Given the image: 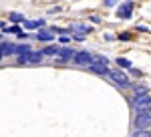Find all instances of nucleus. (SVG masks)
<instances>
[{
	"label": "nucleus",
	"instance_id": "f257e3e1",
	"mask_svg": "<svg viewBox=\"0 0 151 137\" xmlns=\"http://www.w3.org/2000/svg\"><path fill=\"white\" fill-rule=\"evenodd\" d=\"M151 107V95H139V97H133V109L141 113V111H149Z\"/></svg>",
	"mask_w": 151,
	"mask_h": 137
},
{
	"label": "nucleus",
	"instance_id": "f03ea898",
	"mask_svg": "<svg viewBox=\"0 0 151 137\" xmlns=\"http://www.w3.org/2000/svg\"><path fill=\"white\" fill-rule=\"evenodd\" d=\"M109 77L117 83V87H121V89H127V87H131V81H129V77L123 73V71H109Z\"/></svg>",
	"mask_w": 151,
	"mask_h": 137
},
{
	"label": "nucleus",
	"instance_id": "7ed1b4c3",
	"mask_svg": "<svg viewBox=\"0 0 151 137\" xmlns=\"http://www.w3.org/2000/svg\"><path fill=\"white\" fill-rule=\"evenodd\" d=\"M42 58H45L42 50H38V53L30 50L26 55H18V63H42Z\"/></svg>",
	"mask_w": 151,
	"mask_h": 137
},
{
	"label": "nucleus",
	"instance_id": "20e7f679",
	"mask_svg": "<svg viewBox=\"0 0 151 137\" xmlns=\"http://www.w3.org/2000/svg\"><path fill=\"white\" fill-rule=\"evenodd\" d=\"M151 125V113L149 111H141L135 117V129H147Z\"/></svg>",
	"mask_w": 151,
	"mask_h": 137
},
{
	"label": "nucleus",
	"instance_id": "39448f33",
	"mask_svg": "<svg viewBox=\"0 0 151 137\" xmlns=\"http://www.w3.org/2000/svg\"><path fill=\"white\" fill-rule=\"evenodd\" d=\"M91 57H93V53H89V50H81V53H75L73 61H75L77 65H85V67H89V65H91Z\"/></svg>",
	"mask_w": 151,
	"mask_h": 137
},
{
	"label": "nucleus",
	"instance_id": "423d86ee",
	"mask_svg": "<svg viewBox=\"0 0 151 137\" xmlns=\"http://www.w3.org/2000/svg\"><path fill=\"white\" fill-rule=\"evenodd\" d=\"M131 12H133V2H125L117 8V18H131Z\"/></svg>",
	"mask_w": 151,
	"mask_h": 137
},
{
	"label": "nucleus",
	"instance_id": "0eeeda50",
	"mask_svg": "<svg viewBox=\"0 0 151 137\" xmlns=\"http://www.w3.org/2000/svg\"><path fill=\"white\" fill-rule=\"evenodd\" d=\"M73 57H75V50H73V48H60L58 55H57V58L63 61V63H65V61H70Z\"/></svg>",
	"mask_w": 151,
	"mask_h": 137
},
{
	"label": "nucleus",
	"instance_id": "6e6552de",
	"mask_svg": "<svg viewBox=\"0 0 151 137\" xmlns=\"http://www.w3.org/2000/svg\"><path fill=\"white\" fill-rule=\"evenodd\" d=\"M32 38H36V40H42V43H48V40H55V36H52V32H48V30H38V32L32 36Z\"/></svg>",
	"mask_w": 151,
	"mask_h": 137
},
{
	"label": "nucleus",
	"instance_id": "1a4fd4ad",
	"mask_svg": "<svg viewBox=\"0 0 151 137\" xmlns=\"http://www.w3.org/2000/svg\"><path fill=\"white\" fill-rule=\"evenodd\" d=\"M0 53L2 55H14L16 53V45H10V43H4V45H0Z\"/></svg>",
	"mask_w": 151,
	"mask_h": 137
},
{
	"label": "nucleus",
	"instance_id": "9d476101",
	"mask_svg": "<svg viewBox=\"0 0 151 137\" xmlns=\"http://www.w3.org/2000/svg\"><path fill=\"white\" fill-rule=\"evenodd\" d=\"M70 30H77L79 34H85V32H89V30H91V26H89V24L75 22V24H70Z\"/></svg>",
	"mask_w": 151,
	"mask_h": 137
},
{
	"label": "nucleus",
	"instance_id": "9b49d317",
	"mask_svg": "<svg viewBox=\"0 0 151 137\" xmlns=\"http://www.w3.org/2000/svg\"><path fill=\"white\" fill-rule=\"evenodd\" d=\"M107 57H103V55H93L91 57V65H101V67H107Z\"/></svg>",
	"mask_w": 151,
	"mask_h": 137
},
{
	"label": "nucleus",
	"instance_id": "f8f14e48",
	"mask_svg": "<svg viewBox=\"0 0 151 137\" xmlns=\"http://www.w3.org/2000/svg\"><path fill=\"white\" fill-rule=\"evenodd\" d=\"M89 71H93L97 75H109V68L101 67V65H89Z\"/></svg>",
	"mask_w": 151,
	"mask_h": 137
},
{
	"label": "nucleus",
	"instance_id": "ddd939ff",
	"mask_svg": "<svg viewBox=\"0 0 151 137\" xmlns=\"http://www.w3.org/2000/svg\"><path fill=\"white\" fill-rule=\"evenodd\" d=\"M24 26L26 28H42L45 20H24Z\"/></svg>",
	"mask_w": 151,
	"mask_h": 137
},
{
	"label": "nucleus",
	"instance_id": "4468645a",
	"mask_svg": "<svg viewBox=\"0 0 151 137\" xmlns=\"http://www.w3.org/2000/svg\"><path fill=\"white\" fill-rule=\"evenodd\" d=\"M58 50H60V48H58L57 45H55V46H47V48L42 50V55H45V57H57Z\"/></svg>",
	"mask_w": 151,
	"mask_h": 137
},
{
	"label": "nucleus",
	"instance_id": "2eb2a0df",
	"mask_svg": "<svg viewBox=\"0 0 151 137\" xmlns=\"http://www.w3.org/2000/svg\"><path fill=\"white\" fill-rule=\"evenodd\" d=\"M139 95H147V87H143V85H133V97H139Z\"/></svg>",
	"mask_w": 151,
	"mask_h": 137
},
{
	"label": "nucleus",
	"instance_id": "dca6fc26",
	"mask_svg": "<svg viewBox=\"0 0 151 137\" xmlns=\"http://www.w3.org/2000/svg\"><path fill=\"white\" fill-rule=\"evenodd\" d=\"M8 18H10L12 22H24V20H26L22 14H18V12H10V14H8Z\"/></svg>",
	"mask_w": 151,
	"mask_h": 137
},
{
	"label": "nucleus",
	"instance_id": "f3484780",
	"mask_svg": "<svg viewBox=\"0 0 151 137\" xmlns=\"http://www.w3.org/2000/svg\"><path fill=\"white\" fill-rule=\"evenodd\" d=\"M117 65H119V67H125V68L133 67V65H131V61H127V58H117Z\"/></svg>",
	"mask_w": 151,
	"mask_h": 137
},
{
	"label": "nucleus",
	"instance_id": "a211bd4d",
	"mask_svg": "<svg viewBox=\"0 0 151 137\" xmlns=\"http://www.w3.org/2000/svg\"><path fill=\"white\" fill-rule=\"evenodd\" d=\"M16 53H18V55H26V53H30V46H28V45H20V46H16Z\"/></svg>",
	"mask_w": 151,
	"mask_h": 137
},
{
	"label": "nucleus",
	"instance_id": "6ab92c4d",
	"mask_svg": "<svg viewBox=\"0 0 151 137\" xmlns=\"http://www.w3.org/2000/svg\"><path fill=\"white\" fill-rule=\"evenodd\" d=\"M133 137H151V133H147L145 129H139V131H137V133H135Z\"/></svg>",
	"mask_w": 151,
	"mask_h": 137
},
{
	"label": "nucleus",
	"instance_id": "aec40b11",
	"mask_svg": "<svg viewBox=\"0 0 151 137\" xmlns=\"http://www.w3.org/2000/svg\"><path fill=\"white\" fill-rule=\"evenodd\" d=\"M117 2H119V0H105V6H107V8H111V6H115Z\"/></svg>",
	"mask_w": 151,
	"mask_h": 137
},
{
	"label": "nucleus",
	"instance_id": "412c9836",
	"mask_svg": "<svg viewBox=\"0 0 151 137\" xmlns=\"http://www.w3.org/2000/svg\"><path fill=\"white\" fill-rule=\"evenodd\" d=\"M6 32H20V28L18 26H8V28H4Z\"/></svg>",
	"mask_w": 151,
	"mask_h": 137
},
{
	"label": "nucleus",
	"instance_id": "4be33fe9",
	"mask_svg": "<svg viewBox=\"0 0 151 137\" xmlns=\"http://www.w3.org/2000/svg\"><path fill=\"white\" fill-rule=\"evenodd\" d=\"M119 38H121V40H129V38H131V34L123 32V34H119Z\"/></svg>",
	"mask_w": 151,
	"mask_h": 137
},
{
	"label": "nucleus",
	"instance_id": "5701e85b",
	"mask_svg": "<svg viewBox=\"0 0 151 137\" xmlns=\"http://www.w3.org/2000/svg\"><path fill=\"white\" fill-rule=\"evenodd\" d=\"M69 40H70V36H67V34H63V36H60V43H65V45H67Z\"/></svg>",
	"mask_w": 151,
	"mask_h": 137
},
{
	"label": "nucleus",
	"instance_id": "b1692460",
	"mask_svg": "<svg viewBox=\"0 0 151 137\" xmlns=\"http://www.w3.org/2000/svg\"><path fill=\"white\" fill-rule=\"evenodd\" d=\"M131 75H135V77H141V71H137V68L131 67Z\"/></svg>",
	"mask_w": 151,
	"mask_h": 137
},
{
	"label": "nucleus",
	"instance_id": "393cba45",
	"mask_svg": "<svg viewBox=\"0 0 151 137\" xmlns=\"http://www.w3.org/2000/svg\"><path fill=\"white\" fill-rule=\"evenodd\" d=\"M75 40H79V43H83V40H85V34H77V36H75Z\"/></svg>",
	"mask_w": 151,
	"mask_h": 137
},
{
	"label": "nucleus",
	"instance_id": "a878e982",
	"mask_svg": "<svg viewBox=\"0 0 151 137\" xmlns=\"http://www.w3.org/2000/svg\"><path fill=\"white\" fill-rule=\"evenodd\" d=\"M2 26H4V22H2V20H0V28H2Z\"/></svg>",
	"mask_w": 151,
	"mask_h": 137
}]
</instances>
